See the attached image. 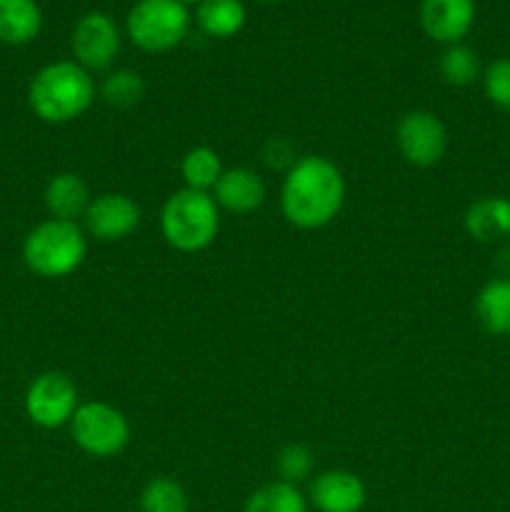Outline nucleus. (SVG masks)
<instances>
[{
	"instance_id": "obj_1",
	"label": "nucleus",
	"mask_w": 510,
	"mask_h": 512,
	"mask_svg": "<svg viewBox=\"0 0 510 512\" xmlns=\"http://www.w3.org/2000/svg\"><path fill=\"white\" fill-rule=\"evenodd\" d=\"M345 203L343 173L320 155L295 160L285 175L280 205L288 223L303 230H318L333 223Z\"/></svg>"
},
{
	"instance_id": "obj_2",
	"label": "nucleus",
	"mask_w": 510,
	"mask_h": 512,
	"mask_svg": "<svg viewBox=\"0 0 510 512\" xmlns=\"http://www.w3.org/2000/svg\"><path fill=\"white\" fill-rule=\"evenodd\" d=\"M95 100V83L75 60H58L33 75L28 88L30 110L43 123L63 125L80 118Z\"/></svg>"
},
{
	"instance_id": "obj_3",
	"label": "nucleus",
	"mask_w": 510,
	"mask_h": 512,
	"mask_svg": "<svg viewBox=\"0 0 510 512\" xmlns=\"http://www.w3.org/2000/svg\"><path fill=\"white\" fill-rule=\"evenodd\" d=\"M88 253L83 230L68 220H45L35 225L23 243V260L40 278H65L75 273Z\"/></svg>"
},
{
	"instance_id": "obj_4",
	"label": "nucleus",
	"mask_w": 510,
	"mask_h": 512,
	"mask_svg": "<svg viewBox=\"0 0 510 512\" xmlns=\"http://www.w3.org/2000/svg\"><path fill=\"white\" fill-rule=\"evenodd\" d=\"M160 228L175 250L198 253L218 238L220 208L210 193L183 188L165 203Z\"/></svg>"
},
{
	"instance_id": "obj_5",
	"label": "nucleus",
	"mask_w": 510,
	"mask_h": 512,
	"mask_svg": "<svg viewBox=\"0 0 510 512\" xmlns=\"http://www.w3.org/2000/svg\"><path fill=\"white\" fill-rule=\"evenodd\" d=\"M128 38L145 53L178 48L190 30V13L178 0H138L125 20Z\"/></svg>"
},
{
	"instance_id": "obj_6",
	"label": "nucleus",
	"mask_w": 510,
	"mask_h": 512,
	"mask_svg": "<svg viewBox=\"0 0 510 512\" xmlns=\"http://www.w3.org/2000/svg\"><path fill=\"white\" fill-rule=\"evenodd\" d=\"M75 445L93 458H113L130 443L128 418L115 405L85 403L70 420Z\"/></svg>"
},
{
	"instance_id": "obj_7",
	"label": "nucleus",
	"mask_w": 510,
	"mask_h": 512,
	"mask_svg": "<svg viewBox=\"0 0 510 512\" xmlns=\"http://www.w3.org/2000/svg\"><path fill=\"white\" fill-rule=\"evenodd\" d=\"M78 408V388L65 373L38 375L25 393V413L38 428L45 430L68 425Z\"/></svg>"
},
{
	"instance_id": "obj_8",
	"label": "nucleus",
	"mask_w": 510,
	"mask_h": 512,
	"mask_svg": "<svg viewBox=\"0 0 510 512\" xmlns=\"http://www.w3.org/2000/svg\"><path fill=\"white\" fill-rule=\"evenodd\" d=\"M120 28L110 15L85 13L70 33V48H73L75 63L85 70H108L120 53Z\"/></svg>"
},
{
	"instance_id": "obj_9",
	"label": "nucleus",
	"mask_w": 510,
	"mask_h": 512,
	"mask_svg": "<svg viewBox=\"0 0 510 512\" xmlns=\"http://www.w3.org/2000/svg\"><path fill=\"white\" fill-rule=\"evenodd\" d=\"M395 143L410 165L430 168V165L440 163V158L445 155L448 133L433 113L413 110V113L400 118L398 128H395Z\"/></svg>"
},
{
	"instance_id": "obj_10",
	"label": "nucleus",
	"mask_w": 510,
	"mask_h": 512,
	"mask_svg": "<svg viewBox=\"0 0 510 512\" xmlns=\"http://www.w3.org/2000/svg\"><path fill=\"white\" fill-rule=\"evenodd\" d=\"M140 225V208L123 193H105L90 200L85 210V228L103 243H118Z\"/></svg>"
},
{
	"instance_id": "obj_11",
	"label": "nucleus",
	"mask_w": 510,
	"mask_h": 512,
	"mask_svg": "<svg viewBox=\"0 0 510 512\" xmlns=\"http://www.w3.org/2000/svg\"><path fill=\"white\" fill-rule=\"evenodd\" d=\"M473 23L475 0H420V25L435 43H460Z\"/></svg>"
},
{
	"instance_id": "obj_12",
	"label": "nucleus",
	"mask_w": 510,
	"mask_h": 512,
	"mask_svg": "<svg viewBox=\"0 0 510 512\" xmlns=\"http://www.w3.org/2000/svg\"><path fill=\"white\" fill-rule=\"evenodd\" d=\"M310 500L320 512H358L365 505V485L348 470H328L313 480Z\"/></svg>"
},
{
	"instance_id": "obj_13",
	"label": "nucleus",
	"mask_w": 510,
	"mask_h": 512,
	"mask_svg": "<svg viewBox=\"0 0 510 512\" xmlns=\"http://www.w3.org/2000/svg\"><path fill=\"white\" fill-rule=\"evenodd\" d=\"M213 198L218 208L230 210V213H253L265 203V185L253 170L233 168L223 170L220 180L213 188Z\"/></svg>"
},
{
	"instance_id": "obj_14",
	"label": "nucleus",
	"mask_w": 510,
	"mask_h": 512,
	"mask_svg": "<svg viewBox=\"0 0 510 512\" xmlns=\"http://www.w3.org/2000/svg\"><path fill=\"white\" fill-rule=\"evenodd\" d=\"M465 230L480 243H495L510 235V200L488 195L475 200L465 213Z\"/></svg>"
},
{
	"instance_id": "obj_15",
	"label": "nucleus",
	"mask_w": 510,
	"mask_h": 512,
	"mask_svg": "<svg viewBox=\"0 0 510 512\" xmlns=\"http://www.w3.org/2000/svg\"><path fill=\"white\" fill-rule=\"evenodd\" d=\"M45 205L55 220L75 223L78 218H85V210L90 205V190L80 175L58 173L55 178H50L48 188H45Z\"/></svg>"
},
{
	"instance_id": "obj_16",
	"label": "nucleus",
	"mask_w": 510,
	"mask_h": 512,
	"mask_svg": "<svg viewBox=\"0 0 510 512\" xmlns=\"http://www.w3.org/2000/svg\"><path fill=\"white\" fill-rule=\"evenodd\" d=\"M43 10L35 0H0V43L25 45L38 38Z\"/></svg>"
},
{
	"instance_id": "obj_17",
	"label": "nucleus",
	"mask_w": 510,
	"mask_h": 512,
	"mask_svg": "<svg viewBox=\"0 0 510 512\" xmlns=\"http://www.w3.org/2000/svg\"><path fill=\"white\" fill-rule=\"evenodd\" d=\"M475 315L490 335H510V275L488 280L480 288Z\"/></svg>"
},
{
	"instance_id": "obj_18",
	"label": "nucleus",
	"mask_w": 510,
	"mask_h": 512,
	"mask_svg": "<svg viewBox=\"0 0 510 512\" xmlns=\"http://www.w3.org/2000/svg\"><path fill=\"white\" fill-rule=\"evenodd\" d=\"M245 5L243 0H200L195 10L198 28L208 38H233L245 25Z\"/></svg>"
},
{
	"instance_id": "obj_19",
	"label": "nucleus",
	"mask_w": 510,
	"mask_h": 512,
	"mask_svg": "<svg viewBox=\"0 0 510 512\" xmlns=\"http://www.w3.org/2000/svg\"><path fill=\"white\" fill-rule=\"evenodd\" d=\"M180 175L185 180V188L200 190V193H208L215 188V183L223 175V165H220L218 153L213 148H193L185 153L183 163H180Z\"/></svg>"
},
{
	"instance_id": "obj_20",
	"label": "nucleus",
	"mask_w": 510,
	"mask_h": 512,
	"mask_svg": "<svg viewBox=\"0 0 510 512\" xmlns=\"http://www.w3.org/2000/svg\"><path fill=\"white\" fill-rule=\"evenodd\" d=\"M243 512H308V503L295 485L278 480L255 490Z\"/></svg>"
},
{
	"instance_id": "obj_21",
	"label": "nucleus",
	"mask_w": 510,
	"mask_h": 512,
	"mask_svg": "<svg viewBox=\"0 0 510 512\" xmlns=\"http://www.w3.org/2000/svg\"><path fill=\"white\" fill-rule=\"evenodd\" d=\"M440 75L453 88H468L480 78V58L473 48L463 43H455L445 48L440 55Z\"/></svg>"
},
{
	"instance_id": "obj_22",
	"label": "nucleus",
	"mask_w": 510,
	"mask_h": 512,
	"mask_svg": "<svg viewBox=\"0 0 510 512\" xmlns=\"http://www.w3.org/2000/svg\"><path fill=\"white\" fill-rule=\"evenodd\" d=\"M140 512H188L185 490L170 478L150 480L140 495Z\"/></svg>"
},
{
	"instance_id": "obj_23",
	"label": "nucleus",
	"mask_w": 510,
	"mask_h": 512,
	"mask_svg": "<svg viewBox=\"0 0 510 512\" xmlns=\"http://www.w3.org/2000/svg\"><path fill=\"white\" fill-rule=\"evenodd\" d=\"M100 95L113 108H130L145 95V83L133 70H113L100 83Z\"/></svg>"
},
{
	"instance_id": "obj_24",
	"label": "nucleus",
	"mask_w": 510,
	"mask_h": 512,
	"mask_svg": "<svg viewBox=\"0 0 510 512\" xmlns=\"http://www.w3.org/2000/svg\"><path fill=\"white\" fill-rule=\"evenodd\" d=\"M313 470V453H310L305 445L293 443V445H285L278 455V473L283 483H300L305 480Z\"/></svg>"
},
{
	"instance_id": "obj_25",
	"label": "nucleus",
	"mask_w": 510,
	"mask_h": 512,
	"mask_svg": "<svg viewBox=\"0 0 510 512\" xmlns=\"http://www.w3.org/2000/svg\"><path fill=\"white\" fill-rule=\"evenodd\" d=\"M483 88L490 103L510 113V58H498L485 68Z\"/></svg>"
},
{
	"instance_id": "obj_26",
	"label": "nucleus",
	"mask_w": 510,
	"mask_h": 512,
	"mask_svg": "<svg viewBox=\"0 0 510 512\" xmlns=\"http://www.w3.org/2000/svg\"><path fill=\"white\" fill-rule=\"evenodd\" d=\"M178 3H183V5H188V3H200V0H178Z\"/></svg>"
},
{
	"instance_id": "obj_27",
	"label": "nucleus",
	"mask_w": 510,
	"mask_h": 512,
	"mask_svg": "<svg viewBox=\"0 0 510 512\" xmlns=\"http://www.w3.org/2000/svg\"><path fill=\"white\" fill-rule=\"evenodd\" d=\"M260 3H278V0H260Z\"/></svg>"
}]
</instances>
